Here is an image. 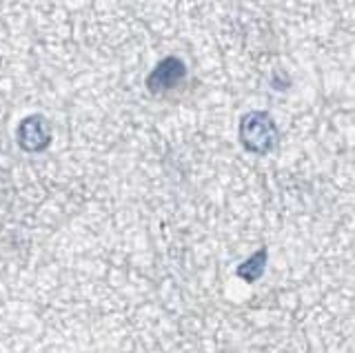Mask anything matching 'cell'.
Listing matches in <instances>:
<instances>
[{
	"instance_id": "6da1fadb",
	"label": "cell",
	"mask_w": 355,
	"mask_h": 353,
	"mask_svg": "<svg viewBox=\"0 0 355 353\" xmlns=\"http://www.w3.org/2000/svg\"><path fill=\"white\" fill-rule=\"evenodd\" d=\"M240 142L242 147L255 153V156H266L271 153L277 142H280V129L275 120L266 112H249L240 118Z\"/></svg>"
},
{
	"instance_id": "7a4b0ae2",
	"label": "cell",
	"mask_w": 355,
	"mask_h": 353,
	"mask_svg": "<svg viewBox=\"0 0 355 353\" xmlns=\"http://www.w3.org/2000/svg\"><path fill=\"white\" fill-rule=\"evenodd\" d=\"M184 78H187V64L178 56H166L151 69L147 80H144V87H147L149 94L162 96L166 92L178 89L184 83Z\"/></svg>"
},
{
	"instance_id": "3957f363",
	"label": "cell",
	"mask_w": 355,
	"mask_h": 353,
	"mask_svg": "<svg viewBox=\"0 0 355 353\" xmlns=\"http://www.w3.org/2000/svg\"><path fill=\"white\" fill-rule=\"evenodd\" d=\"M16 142L22 151L40 153L51 145V125L42 114H31L20 120L16 129Z\"/></svg>"
},
{
	"instance_id": "277c9868",
	"label": "cell",
	"mask_w": 355,
	"mask_h": 353,
	"mask_svg": "<svg viewBox=\"0 0 355 353\" xmlns=\"http://www.w3.org/2000/svg\"><path fill=\"white\" fill-rule=\"evenodd\" d=\"M266 260H269V249L260 247L253 256H249L242 264H238L236 275L244 282H258L262 278L264 269H266Z\"/></svg>"
}]
</instances>
